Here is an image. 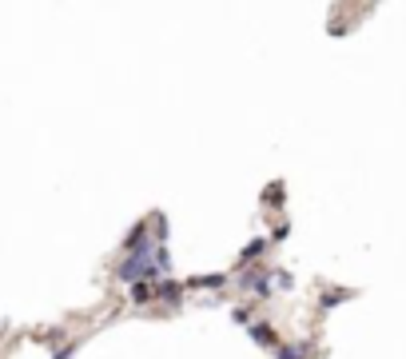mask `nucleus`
I'll use <instances>...</instances> for the list:
<instances>
[]
</instances>
